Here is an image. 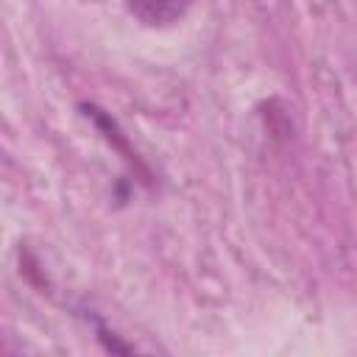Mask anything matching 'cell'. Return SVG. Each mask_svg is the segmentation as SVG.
Masks as SVG:
<instances>
[{
    "label": "cell",
    "instance_id": "6da1fadb",
    "mask_svg": "<svg viewBox=\"0 0 357 357\" xmlns=\"http://www.w3.org/2000/svg\"><path fill=\"white\" fill-rule=\"evenodd\" d=\"M195 0H126L134 20H139L148 28H167L178 22Z\"/></svg>",
    "mask_w": 357,
    "mask_h": 357
}]
</instances>
